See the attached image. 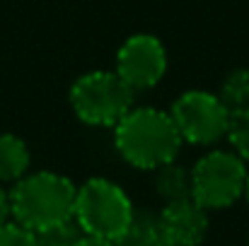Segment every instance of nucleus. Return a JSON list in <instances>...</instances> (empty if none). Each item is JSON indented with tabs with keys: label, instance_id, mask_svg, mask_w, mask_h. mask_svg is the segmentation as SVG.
I'll return each instance as SVG.
<instances>
[{
	"label": "nucleus",
	"instance_id": "nucleus-1",
	"mask_svg": "<svg viewBox=\"0 0 249 246\" xmlns=\"http://www.w3.org/2000/svg\"><path fill=\"white\" fill-rule=\"evenodd\" d=\"M181 145L184 140L169 111L155 106H133L114 126L119 157L141 171H158L165 164L177 162Z\"/></svg>",
	"mask_w": 249,
	"mask_h": 246
},
{
	"label": "nucleus",
	"instance_id": "nucleus-15",
	"mask_svg": "<svg viewBox=\"0 0 249 246\" xmlns=\"http://www.w3.org/2000/svg\"><path fill=\"white\" fill-rule=\"evenodd\" d=\"M0 246H39V239L27 227L10 220L0 227Z\"/></svg>",
	"mask_w": 249,
	"mask_h": 246
},
{
	"label": "nucleus",
	"instance_id": "nucleus-6",
	"mask_svg": "<svg viewBox=\"0 0 249 246\" xmlns=\"http://www.w3.org/2000/svg\"><path fill=\"white\" fill-rule=\"evenodd\" d=\"M169 116L181 135L184 143L196 148H211L228 138L232 114L220 101L218 94L206 89H189L181 92L172 106Z\"/></svg>",
	"mask_w": 249,
	"mask_h": 246
},
{
	"label": "nucleus",
	"instance_id": "nucleus-2",
	"mask_svg": "<svg viewBox=\"0 0 249 246\" xmlns=\"http://www.w3.org/2000/svg\"><path fill=\"white\" fill-rule=\"evenodd\" d=\"M7 193L12 222L27 227L34 234L73 220L78 186L58 171L24 174Z\"/></svg>",
	"mask_w": 249,
	"mask_h": 246
},
{
	"label": "nucleus",
	"instance_id": "nucleus-12",
	"mask_svg": "<svg viewBox=\"0 0 249 246\" xmlns=\"http://www.w3.org/2000/svg\"><path fill=\"white\" fill-rule=\"evenodd\" d=\"M220 97V101L228 106V111L235 116L240 111H247L249 109V70L247 68H237L232 73H228L223 82H220V89L215 92Z\"/></svg>",
	"mask_w": 249,
	"mask_h": 246
},
{
	"label": "nucleus",
	"instance_id": "nucleus-10",
	"mask_svg": "<svg viewBox=\"0 0 249 246\" xmlns=\"http://www.w3.org/2000/svg\"><path fill=\"white\" fill-rule=\"evenodd\" d=\"M116 246H172L167 234L160 227L158 215L153 213H136L128 230L114 242Z\"/></svg>",
	"mask_w": 249,
	"mask_h": 246
},
{
	"label": "nucleus",
	"instance_id": "nucleus-16",
	"mask_svg": "<svg viewBox=\"0 0 249 246\" xmlns=\"http://www.w3.org/2000/svg\"><path fill=\"white\" fill-rule=\"evenodd\" d=\"M12 217H10V193L2 188V183H0V227L5 225V222H10Z\"/></svg>",
	"mask_w": 249,
	"mask_h": 246
},
{
	"label": "nucleus",
	"instance_id": "nucleus-4",
	"mask_svg": "<svg viewBox=\"0 0 249 246\" xmlns=\"http://www.w3.org/2000/svg\"><path fill=\"white\" fill-rule=\"evenodd\" d=\"M68 99L73 114L92 128H114L136 106V92L116 70H89L80 75Z\"/></svg>",
	"mask_w": 249,
	"mask_h": 246
},
{
	"label": "nucleus",
	"instance_id": "nucleus-18",
	"mask_svg": "<svg viewBox=\"0 0 249 246\" xmlns=\"http://www.w3.org/2000/svg\"><path fill=\"white\" fill-rule=\"evenodd\" d=\"M245 198H247V203H249V171H247V186H245Z\"/></svg>",
	"mask_w": 249,
	"mask_h": 246
},
{
	"label": "nucleus",
	"instance_id": "nucleus-3",
	"mask_svg": "<svg viewBox=\"0 0 249 246\" xmlns=\"http://www.w3.org/2000/svg\"><path fill=\"white\" fill-rule=\"evenodd\" d=\"M136 217V208L128 193L111 179H87L78 186L73 220L85 234L116 242Z\"/></svg>",
	"mask_w": 249,
	"mask_h": 246
},
{
	"label": "nucleus",
	"instance_id": "nucleus-8",
	"mask_svg": "<svg viewBox=\"0 0 249 246\" xmlns=\"http://www.w3.org/2000/svg\"><path fill=\"white\" fill-rule=\"evenodd\" d=\"M158 220L172 246H201L211 227L208 210L201 208L194 198L165 203V208L158 213Z\"/></svg>",
	"mask_w": 249,
	"mask_h": 246
},
{
	"label": "nucleus",
	"instance_id": "nucleus-13",
	"mask_svg": "<svg viewBox=\"0 0 249 246\" xmlns=\"http://www.w3.org/2000/svg\"><path fill=\"white\" fill-rule=\"evenodd\" d=\"M80 237H83V230L78 227L75 220L61 222V225L49 227V230H44V232L36 234L39 246H75Z\"/></svg>",
	"mask_w": 249,
	"mask_h": 246
},
{
	"label": "nucleus",
	"instance_id": "nucleus-14",
	"mask_svg": "<svg viewBox=\"0 0 249 246\" xmlns=\"http://www.w3.org/2000/svg\"><path fill=\"white\" fill-rule=\"evenodd\" d=\"M228 140H230V148L249 164V109L232 116Z\"/></svg>",
	"mask_w": 249,
	"mask_h": 246
},
{
	"label": "nucleus",
	"instance_id": "nucleus-5",
	"mask_svg": "<svg viewBox=\"0 0 249 246\" xmlns=\"http://www.w3.org/2000/svg\"><path fill=\"white\" fill-rule=\"evenodd\" d=\"M247 162L230 150H211L191 166V198L211 210H223L245 198Z\"/></svg>",
	"mask_w": 249,
	"mask_h": 246
},
{
	"label": "nucleus",
	"instance_id": "nucleus-11",
	"mask_svg": "<svg viewBox=\"0 0 249 246\" xmlns=\"http://www.w3.org/2000/svg\"><path fill=\"white\" fill-rule=\"evenodd\" d=\"M155 191L162 203H177L191 198V169L169 162L155 171Z\"/></svg>",
	"mask_w": 249,
	"mask_h": 246
},
{
	"label": "nucleus",
	"instance_id": "nucleus-7",
	"mask_svg": "<svg viewBox=\"0 0 249 246\" xmlns=\"http://www.w3.org/2000/svg\"><path fill=\"white\" fill-rule=\"evenodd\" d=\"M165 44L155 34H131L116 51V75L133 92L158 87L167 73Z\"/></svg>",
	"mask_w": 249,
	"mask_h": 246
},
{
	"label": "nucleus",
	"instance_id": "nucleus-9",
	"mask_svg": "<svg viewBox=\"0 0 249 246\" xmlns=\"http://www.w3.org/2000/svg\"><path fill=\"white\" fill-rule=\"evenodd\" d=\"M32 155L22 138L15 133H0V183H15L29 174Z\"/></svg>",
	"mask_w": 249,
	"mask_h": 246
},
{
	"label": "nucleus",
	"instance_id": "nucleus-17",
	"mask_svg": "<svg viewBox=\"0 0 249 246\" xmlns=\"http://www.w3.org/2000/svg\"><path fill=\"white\" fill-rule=\"evenodd\" d=\"M75 246H116L111 239H102V237H92V234H85L78 239V244Z\"/></svg>",
	"mask_w": 249,
	"mask_h": 246
}]
</instances>
